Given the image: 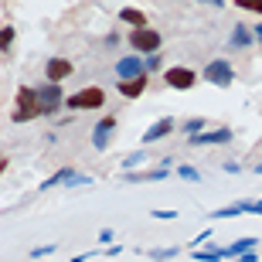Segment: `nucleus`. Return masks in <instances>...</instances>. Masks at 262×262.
<instances>
[{
  "label": "nucleus",
  "instance_id": "423d86ee",
  "mask_svg": "<svg viewBox=\"0 0 262 262\" xmlns=\"http://www.w3.org/2000/svg\"><path fill=\"white\" fill-rule=\"evenodd\" d=\"M72 72H75V65H72L68 58H48V65H45V78L55 82V85H61Z\"/></svg>",
  "mask_w": 262,
  "mask_h": 262
},
{
  "label": "nucleus",
  "instance_id": "6e6552de",
  "mask_svg": "<svg viewBox=\"0 0 262 262\" xmlns=\"http://www.w3.org/2000/svg\"><path fill=\"white\" fill-rule=\"evenodd\" d=\"M167 174V167H154V170H129V174H123V181L126 184H157V181H164Z\"/></svg>",
  "mask_w": 262,
  "mask_h": 262
},
{
  "label": "nucleus",
  "instance_id": "f257e3e1",
  "mask_svg": "<svg viewBox=\"0 0 262 262\" xmlns=\"http://www.w3.org/2000/svg\"><path fill=\"white\" fill-rule=\"evenodd\" d=\"M38 116H48V109L41 102L38 89L31 85H17V96H14V109H10V123H31Z\"/></svg>",
  "mask_w": 262,
  "mask_h": 262
},
{
  "label": "nucleus",
  "instance_id": "473e14b6",
  "mask_svg": "<svg viewBox=\"0 0 262 262\" xmlns=\"http://www.w3.org/2000/svg\"><path fill=\"white\" fill-rule=\"evenodd\" d=\"M255 41H262V20L255 24Z\"/></svg>",
  "mask_w": 262,
  "mask_h": 262
},
{
  "label": "nucleus",
  "instance_id": "f03ea898",
  "mask_svg": "<svg viewBox=\"0 0 262 262\" xmlns=\"http://www.w3.org/2000/svg\"><path fill=\"white\" fill-rule=\"evenodd\" d=\"M126 41H129V48H133V55H140V58L160 55V45H164V38H160V31H154V28L133 31V34H129Z\"/></svg>",
  "mask_w": 262,
  "mask_h": 262
},
{
  "label": "nucleus",
  "instance_id": "dca6fc26",
  "mask_svg": "<svg viewBox=\"0 0 262 262\" xmlns=\"http://www.w3.org/2000/svg\"><path fill=\"white\" fill-rule=\"evenodd\" d=\"M252 38H255V28H249V24H235L232 48H245V45H252Z\"/></svg>",
  "mask_w": 262,
  "mask_h": 262
},
{
  "label": "nucleus",
  "instance_id": "412c9836",
  "mask_svg": "<svg viewBox=\"0 0 262 262\" xmlns=\"http://www.w3.org/2000/svg\"><path fill=\"white\" fill-rule=\"evenodd\" d=\"M177 174L184 177V181H201V170L191 167V164H181V167H177Z\"/></svg>",
  "mask_w": 262,
  "mask_h": 262
},
{
  "label": "nucleus",
  "instance_id": "1a4fd4ad",
  "mask_svg": "<svg viewBox=\"0 0 262 262\" xmlns=\"http://www.w3.org/2000/svg\"><path fill=\"white\" fill-rule=\"evenodd\" d=\"M232 140V129L222 126V129H204V133L191 136V146H214V143H228Z\"/></svg>",
  "mask_w": 262,
  "mask_h": 262
},
{
  "label": "nucleus",
  "instance_id": "bb28decb",
  "mask_svg": "<svg viewBox=\"0 0 262 262\" xmlns=\"http://www.w3.org/2000/svg\"><path fill=\"white\" fill-rule=\"evenodd\" d=\"M55 249H58V245H38V249H34L31 255H34V259H41V255H51Z\"/></svg>",
  "mask_w": 262,
  "mask_h": 262
},
{
  "label": "nucleus",
  "instance_id": "aec40b11",
  "mask_svg": "<svg viewBox=\"0 0 262 262\" xmlns=\"http://www.w3.org/2000/svg\"><path fill=\"white\" fill-rule=\"evenodd\" d=\"M143 160H146V150H136V154H129L126 160H123V170H126V174H129V170H133L136 164H143Z\"/></svg>",
  "mask_w": 262,
  "mask_h": 262
},
{
  "label": "nucleus",
  "instance_id": "cd10ccee",
  "mask_svg": "<svg viewBox=\"0 0 262 262\" xmlns=\"http://www.w3.org/2000/svg\"><path fill=\"white\" fill-rule=\"evenodd\" d=\"M113 235H116L113 228H102V232H99V242H102V245H113Z\"/></svg>",
  "mask_w": 262,
  "mask_h": 262
},
{
  "label": "nucleus",
  "instance_id": "393cba45",
  "mask_svg": "<svg viewBox=\"0 0 262 262\" xmlns=\"http://www.w3.org/2000/svg\"><path fill=\"white\" fill-rule=\"evenodd\" d=\"M208 238H211V232H198V235H194V242H191V252L204 249V245H208Z\"/></svg>",
  "mask_w": 262,
  "mask_h": 262
},
{
  "label": "nucleus",
  "instance_id": "20e7f679",
  "mask_svg": "<svg viewBox=\"0 0 262 262\" xmlns=\"http://www.w3.org/2000/svg\"><path fill=\"white\" fill-rule=\"evenodd\" d=\"M201 75H204V82H211V85L228 89L235 82V68H232V61H228V58H214L211 65L201 72Z\"/></svg>",
  "mask_w": 262,
  "mask_h": 262
},
{
  "label": "nucleus",
  "instance_id": "72a5a7b5",
  "mask_svg": "<svg viewBox=\"0 0 262 262\" xmlns=\"http://www.w3.org/2000/svg\"><path fill=\"white\" fill-rule=\"evenodd\" d=\"M252 170H255V174H262V164H255V167H252Z\"/></svg>",
  "mask_w": 262,
  "mask_h": 262
},
{
  "label": "nucleus",
  "instance_id": "9b49d317",
  "mask_svg": "<svg viewBox=\"0 0 262 262\" xmlns=\"http://www.w3.org/2000/svg\"><path fill=\"white\" fill-rule=\"evenodd\" d=\"M38 96H41V102H45V109H48V113H55V109L61 106V99H68L65 92H61V85H55V82L38 85Z\"/></svg>",
  "mask_w": 262,
  "mask_h": 262
},
{
  "label": "nucleus",
  "instance_id": "c85d7f7f",
  "mask_svg": "<svg viewBox=\"0 0 262 262\" xmlns=\"http://www.w3.org/2000/svg\"><path fill=\"white\" fill-rule=\"evenodd\" d=\"M154 218H157V222H174L177 211H154Z\"/></svg>",
  "mask_w": 262,
  "mask_h": 262
},
{
  "label": "nucleus",
  "instance_id": "ddd939ff",
  "mask_svg": "<svg viewBox=\"0 0 262 262\" xmlns=\"http://www.w3.org/2000/svg\"><path fill=\"white\" fill-rule=\"evenodd\" d=\"M170 133H174V119H170V116L157 119L154 126L143 133V146H146V143H157V140H164V136H170Z\"/></svg>",
  "mask_w": 262,
  "mask_h": 262
},
{
  "label": "nucleus",
  "instance_id": "9d476101",
  "mask_svg": "<svg viewBox=\"0 0 262 262\" xmlns=\"http://www.w3.org/2000/svg\"><path fill=\"white\" fill-rule=\"evenodd\" d=\"M116 75H119V82H129V78L146 75V72H143V58H140V55H129V58H123V61L116 65Z\"/></svg>",
  "mask_w": 262,
  "mask_h": 262
},
{
  "label": "nucleus",
  "instance_id": "7c9ffc66",
  "mask_svg": "<svg viewBox=\"0 0 262 262\" xmlns=\"http://www.w3.org/2000/svg\"><path fill=\"white\" fill-rule=\"evenodd\" d=\"M78 184H89V177H78V174H75L72 181H68V187H78Z\"/></svg>",
  "mask_w": 262,
  "mask_h": 262
},
{
  "label": "nucleus",
  "instance_id": "5701e85b",
  "mask_svg": "<svg viewBox=\"0 0 262 262\" xmlns=\"http://www.w3.org/2000/svg\"><path fill=\"white\" fill-rule=\"evenodd\" d=\"M235 214H242L238 204H232V208H218V211H211V218H235Z\"/></svg>",
  "mask_w": 262,
  "mask_h": 262
},
{
  "label": "nucleus",
  "instance_id": "7ed1b4c3",
  "mask_svg": "<svg viewBox=\"0 0 262 262\" xmlns=\"http://www.w3.org/2000/svg\"><path fill=\"white\" fill-rule=\"evenodd\" d=\"M65 106L72 109V113H78V109H102L106 106V92L99 85H85V89H78V92H72V96L65 99Z\"/></svg>",
  "mask_w": 262,
  "mask_h": 262
},
{
  "label": "nucleus",
  "instance_id": "0eeeda50",
  "mask_svg": "<svg viewBox=\"0 0 262 262\" xmlns=\"http://www.w3.org/2000/svg\"><path fill=\"white\" fill-rule=\"evenodd\" d=\"M116 123H119L116 116H102L96 123V129H92V146H96V150H106L109 146V133L116 129Z\"/></svg>",
  "mask_w": 262,
  "mask_h": 262
},
{
  "label": "nucleus",
  "instance_id": "4be33fe9",
  "mask_svg": "<svg viewBox=\"0 0 262 262\" xmlns=\"http://www.w3.org/2000/svg\"><path fill=\"white\" fill-rule=\"evenodd\" d=\"M10 45H14V28H10V24H4V31H0V48L7 51Z\"/></svg>",
  "mask_w": 262,
  "mask_h": 262
},
{
  "label": "nucleus",
  "instance_id": "2f4dec72",
  "mask_svg": "<svg viewBox=\"0 0 262 262\" xmlns=\"http://www.w3.org/2000/svg\"><path fill=\"white\" fill-rule=\"evenodd\" d=\"M85 259H92V252H82V255H75L72 262H85Z\"/></svg>",
  "mask_w": 262,
  "mask_h": 262
},
{
  "label": "nucleus",
  "instance_id": "2eb2a0df",
  "mask_svg": "<svg viewBox=\"0 0 262 262\" xmlns=\"http://www.w3.org/2000/svg\"><path fill=\"white\" fill-rule=\"evenodd\" d=\"M119 17L126 20V24H129L133 31H143V28H150V17H146V14H143L140 7H123V10H119Z\"/></svg>",
  "mask_w": 262,
  "mask_h": 262
},
{
  "label": "nucleus",
  "instance_id": "a211bd4d",
  "mask_svg": "<svg viewBox=\"0 0 262 262\" xmlns=\"http://www.w3.org/2000/svg\"><path fill=\"white\" fill-rule=\"evenodd\" d=\"M204 126H208V119L194 116V119H187V123H184V133L187 136H198V133H204Z\"/></svg>",
  "mask_w": 262,
  "mask_h": 262
},
{
  "label": "nucleus",
  "instance_id": "f3484780",
  "mask_svg": "<svg viewBox=\"0 0 262 262\" xmlns=\"http://www.w3.org/2000/svg\"><path fill=\"white\" fill-rule=\"evenodd\" d=\"M198 262H222L225 259V245H204V249H198L194 252Z\"/></svg>",
  "mask_w": 262,
  "mask_h": 262
},
{
  "label": "nucleus",
  "instance_id": "6ab92c4d",
  "mask_svg": "<svg viewBox=\"0 0 262 262\" xmlns=\"http://www.w3.org/2000/svg\"><path fill=\"white\" fill-rule=\"evenodd\" d=\"M177 252H181V249H177V245H170V249H150L146 255H150V259H160V262H164V259H174Z\"/></svg>",
  "mask_w": 262,
  "mask_h": 262
},
{
  "label": "nucleus",
  "instance_id": "b1692460",
  "mask_svg": "<svg viewBox=\"0 0 262 262\" xmlns=\"http://www.w3.org/2000/svg\"><path fill=\"white\" fill-rule=\"evenodd\" d=\"M143 72H146V75L160 72V55H150V58H143Z\"/></svg>",
  "mask_w": 262,
  "mask_h": 262
},
{
  "label": "nucleus",
  "instance_id": "39448f33",
  "mask_svg": "<svg viewBox=\"0 0 262 262\" xmlns=\"http://www.w3.org/2000/svg\"><path fill=\"white\" fill-rule=\"evenodd\" d=\"M164 82L170 89L187 92V89L198 85V72H194V68H184V65H170V68H164Z\"/></svg>",
  "mask_w": 262,
  "mask_h": 262
},
{
  "label": "nucleus",
  "instance_id": "f8f14e48",
  "mask_svg": "<svg viewBox=\"0 0 262 262\" xmlns=\"http://www.w3.org/2000/svg\"><path fill=\"white\" fill-rule=\"evenodd\" d=\"M146 85H150V75L129 78V82H116L119 96H126V99H140V96H143V92H146Z\"/></svg>",
  "mask_w": 262,
  "mask_h": 262
},
{
  "label": "nucleus",
  "instance_id": "c756f323",
  "mask_svg": "<svg viewBox=\"0 0 262 262\" xmlns=\"http://www.w3.org/2000/svg\"><path fill=\"white\" fill-rule=\"evenodd\" d=\"M235 262H259V255H255V252H245V255H238Z\"/></svg>",
  "mask_w": 262,
  "mask_h": 262
},
{
  "label": "nucleus",
  "instance_id": "a878e982",
  "mask_svg": "<svg viewBox=\"0 0 262 262\" xmlns=\"http://www.w3.org/2000/svg\"><path fill=\"white\" fill-rule=\"evenodd\" d=\"M242 10H252V14H262V0H238Z\"/></svg>",
  "mask_w": 262,
  "mask_h": 262
},
{
  "label": "nucleus",
  "instance_id": "4468645a",
  "mask_svg": "<svg viewBox=\"0 0 262 262\" xmlns=\"http://www.w3.org/2000/svg\"><path fill=\"white\" fill-rule=\"evenodd\" d=\"M255 245H259V238H255V235H245L238 242L225 245V259H238V255H245V252H255Z\"/></svg>",
  "mask_w": 262,
  "mask_h": 262
}]
</instances>
